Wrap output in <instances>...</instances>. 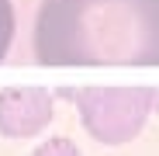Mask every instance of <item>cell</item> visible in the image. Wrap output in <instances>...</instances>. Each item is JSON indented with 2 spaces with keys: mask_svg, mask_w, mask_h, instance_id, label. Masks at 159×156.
I'll return each instance as SVG.
<instances>
[{
  "mask_svg": "<svg viewBox=\"0 0 159 156\" xmlns=\"http://www.w3.org/2000/svg\"><path fill=\"white\" fill-rule=\"evenodd\" d=\"M11 42H14V7L11 0H0V59L7 56Z\"/></svg>",
  "mask_w": 159,
  "mask_h": 156,
  "instance_id": "cell-4",
  "label": "cell"
},
{
  "mask_svg": "<svg viewBox=\"0 0 159 156\" xmlns=\"http://www.w3.org/2000/svg\"><path fill=\"white\" fill-rule=\"evenodd\" d=\"M31 156H80V149H76L73 139H48V142H42Z\"/></svg>",
  "mask_w": 159,
  "mask_h": 156,
  "instance_id": "cell-5",
  "label": "cell"
},
{
  "mask_svg": "<svg viewBox=\"0 0 159 156\" xmlns=\"http://www.w3.org/2000/svg\"><path fill=\"white\" fill-rule=\"evenodd\" d=\"M152 111H159V90H152Z\"/></svg>",
  "mask_w": 159,
  "mask_h": 156,
  "instance_id": "cell-6",
  "label": "cell"
},
{
  "mask_svg": "<svg viewBox=\"0 0 159 156\" xmlns=\"http://www.w3.org/2000/svg\"><path fill=\"white\" fill-rule=\"evenodd\" d=\"M52 121V94L42 87H14L0 94V132L7 139L38 135Z\"/></svg>",
  "mask_w": 159,
  "mask_h": 156,
  "instance_id": "cell-3",
  "label": "cell"
},
{
  "mask_svg": "<svg viewBox=\"0 0 159 156\" xmlns=\"http://www.w3.org/2000/svg\"><path fill=\"white\" fill-rule=\"evenodd\" d=\"M35 56L45 66H159V0H42Z\"/></svg>",
  "mask_w": 159,
  "mask_h": 156,
  "instance_id": "cell-1",
  "label": "cell"
},
{
  "mask_svg": "<svg viewBox=\"0 0 159 156\" xmlns=\"http://www.w3.org/2000/svg\"><path fill=\"white\" fill-rule=\"evenodd\" d=\"M73 97L87 132L104 146L131 142L152 111V90L149 87H87V90H62Z\"/></svg>",
  "mask_w": 159,
  "mask_h": 156,
  "instance_id": "cell-2",
  "label": "cell"
}]
</instances>
